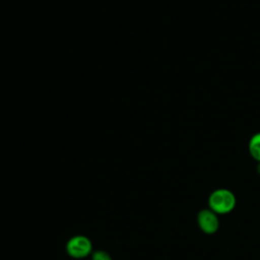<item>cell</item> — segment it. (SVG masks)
<instances>
[{"label": "cell", "mask_w": 260, "mask_h": 260, "mask_svg": "<svg viewBox=\"0 0 260 260\" xmlns=\"http://www.w3.org/2000/svg\"><path fill=\"white\" fill-rule=\"evenodd\" d=\"M197 220L201 231L206 234H214L219 228V221L216 213L211 209L200 210L197 216Z\"/></svg>", "instance_id": "3957f363"}, {"label": "cell", "mask_w": 260, "mask_h": 260, "mask_svg": "<svg viewBox=\"0 0 260 260\" xmlns=\"http://www.w3.org/2000/svg\"><path fill=\"white\" fill-rule=\"evenodd\" d=\"M92 260H111V257L104 251H96L92 255Z\"/></svg>", "instance_id": "5b68a950"}, {"label": "cell", "mask_w": 260, "mask_h": 260, "mask_svg": "<svg viewBox=\"0 0 260 260\" xmlns=\"http://www.w3.org/2000/svg\"><path fill=\"white\" fill-rule=\"evenodd\" d=\"M67 252L74 258H82L87 256L91 251L90 241L83 236H76L67 243Z\"/></svg>", "instance_id": "7a4b0ae2"}, {"label": "cell", "mask_w": 260, "mask_h": 260, "mask_svg": "<svg viewBox=\"0 0 260 260\" xmlns=\"http://www.w3.org/2000/svg\"><path fill=\"white\" fill-rule=\"evenodd\" d=\"M258 171H259V174H260V165L258 166Z\"/></svg>", "instance_id": "8992f818"}, {"label": "cell", "mask_w": 260, "mask_h": 260, "mask_svg": "<svg viewBox=\"0 0 260 260\" xmlns=\"http://www.w3.org/2000/svg\"><path fill=\"white\" fill-rule=\"evenodd\" d=\"M249 151L253 158L260 162V133L255 134L249 142Z\"/></svg>", "instance_id": "277c9868"}, {"label": "cell", "mask_w": 260, "mask_h": 260, "mask_svg": "<svg viewBox=\"0 0 260 260\" xmlns=\"http://www.w3.org/2000/svg\"><path fill=\"white\" fill-rule=\"evenodd\" d=\"M208 204L210 209L215 213L224 214L232 211L236 206V197L228 189H217L210 194Z\"/></svg>", "instance_id": "6da1fadb"}]
</instances>
